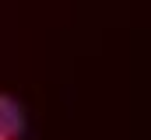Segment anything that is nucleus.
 I'll return each mask as SVG.
<instances>
[{
	"instance_id": "obj_1",
	"label": "nucleus",
	"mask_w": 151,
	"mask_h": 140,
	"mask_svg": "<svg viewBox=\"0 0 151 140\" xmlns=\"http://www.w3.org/2000/svg\"><path fill=\"white\" fill-rule=\"evenodd\" d=\"M0 130H4V133H11V137H18V133L25 130L21 105L14 102V98H7V95H0Z\"/></svg>"
},
{
	"instance_id": "obj_2",
	"label": "nucleus",
	"mask_w": 151,
	"mask_h": 140,
	"mask_svg": "<svg viewBox=\"0 0 151 140\" xmlns=\"http://www.w3.org/2000/svg\"><path fill=\"white\" fill-rule=\"evenodd\" d=\"M0 140H14V137H11V133H4V130H0Z\"/></svg>"
}]
</instances>
